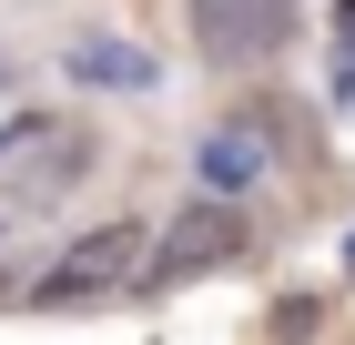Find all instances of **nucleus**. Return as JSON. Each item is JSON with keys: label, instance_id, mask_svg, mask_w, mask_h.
Masks as SVG:
<instances>
[{"label": "nucleus", "instance_id": "39448f33", "mask_svg": "<svg viewBox=\"0 0 355 345\" xmlns=\"http://www.w3.org/2000/svg\"><path fill=\"white\" fill-rule=\"evenodd\" d=\"M71 81H92V92H153V51H132V41H71Z\"/></svg>", "mask_w": 355, "mask_h": 345}, {"label": "nucleus", "instance_id": "0eeeda50", "mask_svg": "<svg viewBox=\"0 0 355 345\" xmlns=\"http://www.w3.org/2000/svg\"><path fill=\"white\" fill-rule=\"evenodd\" d=\"M0 81H10V61H0Z\"/></svg>", "mask_w": 355, "mask_h": 345}, {"label": "nucleus", "instance_id": "423d86ee", "mask_svg": "<svg viewBox=\"0 0 355 345\" xmlns=\"http://www.w3.org/2000/svg\"><path fill=\"white\" fill-rule=\"evenodd\" d=\"M254 173H264V142H254V133H214V142H203V183L234 193V183H254Z\"/></svg>", "mask_w": 355, "mask_h": 345}, {"label": "nucleus", "instance_id": "20e7f679", "mask_svg": "<svg viewBox=\"0 0 355 345\" xmlns=\"http://www.w3.org/2000/svg\"><path fill=\"white\" fill-rule=\"evenodd\" d=\"M153 264V234L142 224H92L51 274H41V305H92V294H122L132 274Z\"/></svg>", "mask_w": 355, "mask_h": 345}, {"label": "nucleus", "instance_id": "6e6552de", "mask_svg": "<svg viewBox=\"0 0 355 345\" xmlns=\"http://www.w3.org/2000/svg\"><path fill=\"white\" fill-rule=\"evenodd\" d=\"M345 254H355V244H345Z\"/></svg>", "mask_w": 355, "mask_h": 345}, {"label": "nucleus", "instance_id": "7ed1b4c3", "mask_svg": "<svg viewBox=\"0 0 355 345\" xmlns=\"http://www.w3.org/2000/svg\"><path fill=\"white\" fill-rule=\"evenodd\" d=\"M193 41L214 71H264L295 41V0H193Z\"/></svg>", "mask_w": 355, "mask_h": 345}, {"label": "nucleus", "instance_id": "f257e3e1", "mask_svg": "<svg viewBox=\"0 0 355 345\" xmlns=\"http://www.w3.org/2000/svg\"><path fill=\"white\" fill-rule=\"evenodd\" d=\"M92 173V122L71 112H0V234H21Z\"/></svg>", "mask_w": 355, "mask_h": 345}, {"label": "nucleus", "instance_id": "f03ea898", "mask_svg": "<svg viewBox=\"0 0 355 345\" xmlns=\"http://www.w3.org/2000/svg\"><path fill=\"white\" fill-rule=\"evenodd\" d=\"M244 254V203L234 193H193L183 213H173L163 234H153V264H142V285H193V274H214V264H234Z\"/></svg>", "mask_w": 355, "mask_h": 345}]
</instances>
